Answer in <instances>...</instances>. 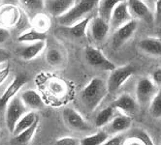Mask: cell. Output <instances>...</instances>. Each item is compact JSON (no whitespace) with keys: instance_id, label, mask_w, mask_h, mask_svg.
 <instances>
[{"instance_id":"cell-1","label":"cell","mask_w":161,"mask_h":145,"mask_svg":"<svg viewBox=\"0 0 161 145\" xmlns=\"http://www.w3.org/2000/svg\"><path fill=\"white\" fill-rule=\"evenodd\" d=\"M108 93L107 82L99 77H94L82 90L80 98L86 109L91 112L99 106Z\"/></svg>"},{"instance_id":"cell-2","label":"cell","mask_w":161,"mask_h":145,"mask_svg":"<svg viewBox=\"0 0 161 145\" xmlns=\"http://www.w3.org/2000/svg\"><path fill=\"white\" fill-rule=\"evenodd\" d=\"M99 1L100 0H80L68 13L58 18V22L63 26H71L89 14L98 5Z\"/></svg>"},{"instance_id":"cell-3","label":"cell","mask_w":161,"mask_h":145,"mask_svg":"<svg viewBox=\"0 0 161 145\" xmlns=\"http://www.w3.org/2000/svg\"><path fill=\"white\" fill-rule=\"evenodd\" d=\"M135 67L130 64L118 67V68L116 67V69H114L111 72L109 80L107 81L109 93L114 94L118 92L120 87L130 79V76L135 74Z\"/></svg>"},{"instance_id":"cell-4","label":"cell","mask_w":161,"mask_h":145,"mask_svg":"<svg viewBox=\"0 0 161 145\" xmlns=\"http://www.w3.org/2000/svg\"><path fill=\"white\" fill-rule=\"evenodd\" d=\"M26 106L22 103L19 96L14 97L6 106L5 110V124L7 130L12 133L18 121L21 118V116L26 113Z\"/></svg>"},{"instance_id":"cell-5","label":"cell","mask_w":161,"mask_h":145,"mask_svg":"<svg viewBox=\"0 0 161 145\" xmlns=\"http://www.w3.org/2000/svg\"><path fill=\"white\" fill-rule=\"evenodd\" d=\"M157 93V86L148 77H142L136 84V99L140 106H147Z\"/></svg>"},{"instance_id":"cell-6","label":"cell","mask_w":161,"mask_h":145,"mask_svg":"<svg viewBox=\"0 0 161 145\" xmlns=\"http://www.w3.org/2000/svg\"><path fill=\"white\" fill-rule=\"evenodd\" d=\"M86 60L91 67L98 70L112 72L116 69V65L109 60L100 49L95 48H87L86 49Z\"/></svg>"},{"instance_id":"cell-7","label":"cell","mask_w":161,"mask_h":145,"mask_svg":"<svg viewBox=\"0 0 161 145\" xmlns=\"http://www.w3.org/2000/svg\"><path fill=\"white\" fill-rule=\"evenodd\" d=\"M138 27V22L136 19H131L127 23L121 25L120 27L114 30L112 36V47L114 49H119L121 46L128 42Z\"/></svg>"},{"instance_id":"cell-8","label":"cell","mask_w":161,"mask_h":145,"mask_svg":"<svg viewBox=\"0 0 161 145\" xmlns=\"http://www.w3.org/2000/svg\"><path fill=\"white\" fill-rule=\"evenodd\" d=\"M27 81L28 77L25 74H18L0 97V108L6 107L8 103L18 95L19 90L27 83Z\"/></svg>"},{"instance_id":"cell-9","label":"cell","mask_w":161,"mask_h":145,"mask_svg":"<svg viewBox=\"0 0 161 145\" xmlns=\"http://www.w3.org/2000/svg\"><path fill=\"white\" fill-rule=\"evenodd\" d=\"M131 19H132V16L128 9L127 1L123 0V1L119 2L113 10L111 18L109 20V24H110V27L116 30L121 25L127 23Z\"/></svg>"},{"instance_id":"cell-10","label":"cell","mask_w":161,"mask_h":145,"mask_svg":"<svg viewBox=\"0 0 161 145\" xmlns=\"http://www.w3.org/2000/svg\"><path fill=\"white\" fill-rule=\"evenodd\" d=\"M62 114H63L64 122L70 129L79 131V132H86L90 129L89 125L85 120V118L74 108L66 107L63 110Z\"/></svg>"},{"instance_id":"cell-11","label":"cell","mask_w":161,"mask_h":145,"mask_svg":"<svg viewBox=\"0 0 161 145\" xmlns=\"http://www.w3.org/2000/svg\"><path fill=\"white\" fill-rule=\"evenodd\" d=\"M126 1H127L131 16L142 19L147 23H152L153 21H154L153 12L143 0H126Z\"/></svg>"},{"instance_id":"cell-12","label":"cell","mask_w":161,"mask_h":145,"mask_svg":"<svg viewBox=\"0 0 161 145\" xmlns=\"http://www.w3.org/2000/svg\"><path fill=\"white\" fill-rule=\"evenodd\" d=\"M138 104L136 100L129 94H121L111 104L114 109L120 110L125 115L132 116L138 109Z\"/></svg>"},{"instance_id":"cell-13","label":"cell","mask_w":161,"mask_h":145,"mask_svg":"<svg viewBox=\"0 0 161 145\" xmlns=\"http://www.w3.org/2000/svg\"><path fill=\"white\" fill-rule=\"evenodd\" d=\"M75 4V0H45V9L50 15L59 18L68 13Z\"/></svg>"},{"instance_id":"cell-14","label":"cell","mask_w":161,"mask_h":145,"mask_svg":"<svg viewBox=\"0 0 161 145\" xmlns=\"http://www.w3.org/2000/svg\"><path fill=\"white\" fill-rule=\"evenodd\" d=\"M89 29L92 39L96 43H101L106 39L111 27L108 21L97 17L89 22Z\"/></svg>"},{"instance_id":"cell-15","label":"cell","mask_w":161,"mask_h":145,"mask_svg":"<svg viewBox=\"0 0 161 145\" xmlns=\"http://www.w3.org/2000/svg\"><path fill=\"white\" fill-rule=\"evenodd\" d=\"M138 48L147 55L161 57V38H144L138 43Z\"/></svg>"},{"instance_id":"cell-16","label":"cell","mask_w":161,"mask_h":145,"mask_svg":"<svg viewBox=\"0 0 161 145\" xmlns=\"http://www.w3.org/2000/svg\"><path fill=\"white\" fill-rule=\"evenodd\" d=\"M19 98L26 108L31 110H38L44 107V101L42 97L37 91L33 90V89H27V90L22 91Z\"/></svg>"},{"instance_id":"cell-17","label":"cell","mask_w":161,"mask_h":145,"mask_svg":"<svg viewBox=\"0 0 161 145\" xmlns=\"http://www.w3.org/2000/svg\"><path fill=\"white\" fill-rule=\"evenodd\" d=\"M46 46L45 41H38L34 43H29L28 46L24 48L20 52L19 56L24 60H31L37 57L38 55L44 50Z\"/></svg>"},{"instance_id":"cell-18","label":"cell","mask_w":161,"mask_h":145,"mask_svg":"<svg viewBox=\"0 0 161 145\" xmlns=\"http://www.w3.org/2000/svg\"><path fill=\"white\" fill-rule=\"evenodd\" d=\"M39 124H40V121L38 118L35 122H34L31 127L25 130L24 132H19V135L15 136L14 137L15 145H28L30 143V141L33 139L34 136H35V133L39 128Z\"/></svg>"},{"instance_id":"cell-19","label":"cell","mask_w":161,"mask_h":145,"mask_svg":"<svg viewBox=\"0 0 161 145\" xmlns=\"http://www.w3.org/2000/svg\"><path fill=\"white\" fill-rule=\"evenodd\" d=\"M132 124L131 116L128 115H119L117 117H114L110 121V131L114 133H119L127 131Z\"/></svg>"},{"instance_id":"cell-20","label":"cell","mask_w":161,"mask_h":145,"mask_svg":"<svg viewBox=\"0 0 161 145\" xmlns=\"http://www.w3.org/2000/svg\"><path fill=\"white\" fill-rule=\"evenodd\" d=\"M38 119L37 114L34 112V111H29V112L25 113L21 116V118L18 121V123L12 132V135L15 137L17 135H19V132H24L25 130L28 129L29 127H31L33 125V123Z\"/></svg>"},{"instance_id":"cell-21","label":"cell","mask_w":161,"mask_h":145,"mask_svg":"<svg viewBox=\"0 0 161 145\" xmlns=\"http://www.w3.org/2000/svg\"><path fill=\"white\" fill-rule=\"evenodd\" d=\"M121 1L123 0H100L97 5L99 14L98 17L109 22L113 10Z\"/></svg>"},{"instance_id":"cell-22","label":"cell","mask_w":161,"mask_h":145,"mask_svg":"<svg viewBox=\"0 0 161 145\" xmlns=\"http://www.w3.org/2000/svg\"><path fill=\"white\" fill-rule=\"evenodd\" d=\"M46 39H47L46 32L39 31L35 28L24 31L18 37V41L20 43H34L38 41H46Z\"/></svg>"},{"instance_id":"cell-23","label":"cell","mask_w":161,"mask_h":145,"mask_svg":"<svg viewBox=\"0 0 161 145\" xmlns=\"http://www.w3.org/2000/svg\"><path fill=\"white\" fill-rule=\"evenodd\" d=\"M26 12L35 17L45 9V0H19Z\"/></svg>"},{"instance_id":"cell-24","label":"cell","mask_w":161,"mask_h":145,"mask_svg":"<svg viewBox=\"0 0 161 145\" xmlns=\"http://www.w3.org/2000/svg\"><path fill=\"white\" fill-rule=\"evenodd\" d=\"M91 20L90 17L84 18L80 20L77 21L76 23L72 24L71 26H68L69 31H70L71 34L76 37V38H82L86 35V28L89 25V22Z\"/></svg>"},{"instance_id":"cell-25","label":"cell","mask_w":161,"mask_h":145,"mask_svg":"<svg viewBox=\"0 0 161 145\" xmlns=\"http://www.w3.org/2000/svg\"><path fill=\"white\" fill-rule=\"evenodd\" d=\"M109 138V133L101 131L80 139V145H102Z\"/></svg>"},{"instance_id":"cell-26","label":"cell","mask_w":161,"mask_h":145,"mask_svg":"<svg viewBox=\"0 0 161 145\" xmlns=\"http://www.w3.org/2000/svg\"><path fill=\"white\" fill-rule=\"evenodd\" d=\"M114 109L110 106L104 109H102L100 112L96 115L94 124L97 128H101L106 126L108 123H110V121L114 118Z\"/></svg>"},{"instance_id":"cell-27","label":"cell","mask_w":161,"mask_h":145,"mask_svg":"<svg viewBox=\"0 0 161 145\" xmlns=\"http://www.w3.org/2000/svg\"><path fill=\"white\" fill-rule=\"evenodd\" d=\"M18 18V11L15 7L7 6L0 12V20L6 24H14V22L17 21Z\"/></svg>"},{"instance_id":"cell-28","label":"cell","mask_w":161,"mask_h":145,"mask_svg":"<svg viewBox=\"0 0 161 145\" xmlns=\"http://www.w3.org/2000/svg\"><path fill=\"white\" fill-rule=\"evenodd\" d=\"M149 112L155 118H161V90L157 91L149 103Z\"/></svg>"},{"instance_id":"cell-29","label":"cell","mask_w":161,"mask_h":145,"mask_svg":"<svg viewBox=\"0 0 161 145\" xmlns=\"http://www.w3.org/2000/svg\"><path fill=\"white\" fill-rule=\"evenodd\" d=\"M46 59H47V62L53 66V67H56V66H59L62 64V61H63V56L61 52L56 49H50L47 52V55H46Z\"/></svg>"},{"instance_id":"cell-30","label":"cell","mask_w":161,"mask_h":145,"mask_svg":"<svg viewBox=\"0 0 161 145\" xmlns=\"http://www.w3.org/2000/svg\"><path fill=\"white\" fill-rule=\"evenodd\" d=\"M132 137H136L138 139H140L144 145H155L152 139V137H149V135L147 132H146L145 131H137V132Z\"/></svg>"},{"instance_id":"cell-31","label":"cell","mask_w":161,"mask_h":145,"mask_svg":"<svg viewBox=\"0 0 161 145\" xmlns=\"http://www.w3.org/2000/svg\"><path fill=\"white\" fill-rule=\"evenodd\" d=\"M54 145H80V140L72 137H65L57 139Z\"/></svg>"},{"instance_id":"cell-32","label":"cell","mask_w":161,"mask_h":145,"mask_svg":"<svg viewBox=\"0 0 161 145\" xmlns=\"http://www.w3.org/2000/svg\"><path fill=\"white\" fill-rule=\"evenodd\" d=\"M44 15H41V14H38V15H36L35 17H36V22H37V28H35V29H37V30H39V31H43V32H45V29L46 28H48V26H49V20H48V18H45V17H43Z\"/></svg>"},{"instance_id":"cell-33","label":"cell","mask_w":161,"mask_h":145,"mask_svg":"<svg viewBox=\"0 0 161 145\" xmlns=\"http://www.w3.org/2000/svg\"><path fill=\"white\" fill-rule=\"evenodd\" d=\"M125 138L122 135H117L111 138H108L102 145H123Z\"/></svg>"},{"instance_id":"cell-34","label":"cell","mask_w":161,"mask_h":145,"mask_svg":"<svg viewBox=\"0 0 161 145\" xmlns=\"http://www.w3.org/2000/svg\"><path fill=\"white\" fill-rule=\"evenodd\" d=\"M50 86H51L52 91H53L54 94H56V95H60V94H62V92H63V84H62L61 82L54 80V81H53V82L50 84Z\"/></svg>"},{"instance_id":"cell-35","label":"cell","mask_w":161,"mask_h":145,"mask_svg":"<svg viewBox=\"0 0 161 145\" xmlns=\"http://www.w3.org/2000/svg\"><path fill=\"white\" fill-rule=\"evenodd\" d=\"M154 21L157 24H161V0H156L155 2V13L153 15Z\"/></svg>"},{"instance_id":"cell-36","label":"cell","mask_w":161,"mask_h":145,"mask_svg":"<svg viewBox=\"0 0 161 145\" xmlns=\"http://www.w3.org/2000/svg\"><path fill=\"white\" fill-rule=\"evenodd\" d=\"M152 80L156 86H161V68L154 70L152 75Z\"/></svg>"},{"instance_id":"cell-37","label":"cell","mask_w":161,"mask_h":145,"mask_svg":"<svg viewBox=\"0 0 161 145\" xmlns=\"http://www.w3.org/2000/svg\"><path fill=\"white\" fill-rule=\"evenodd\" d=\"M9 74H10V67L9 66H7V67H5V68L0 70V85L6 80Z\"/></svg>"},{"instance_id":"cell-38","label":"cell","mask_w":161,"mask_h":145,"mask_svg":"<svg viewBox=\"0 0 161 145\" xmlns=\"http://www.w3.org/2000/svg\"><path fill=\"white\" fill-rule=\"evenodd\" d=\"M11 58V54L9 51L3 49H0V64H3L6 61H8Z\"/></svg>"},{"instance_id":"cell-39","label":"cell","mask_w":161,"mask_h":145,"mask_svg":"<svg viewBox=\"0 0 161 145\" xmlns=\"http://www.w3.org/2000/svg\"><path fill=\"white\" fill-rule=\"evenodd\" d=\"M10 38V32L3 27H0V43H4Z\"/></svg>"},{"instance_id":"cell-40","label":"cell","mask_w":161,"mask_h":145,"mask_svg":"<svg viewBox=\"0 0 161 145\" xmlns=\"http://www.w3.org/2000/svg\"><path fill=\"white\" fill-rule=\"evenodd\" d=\"M123 145H144V144L140 139H138L136 137H132V138L125 140Z\"/></svg>"},{"instance_id":"cell-41","label":"cell","mask_w":161,"mask_h":145,"mask_svg":"<svg viewBox=\"0 0 161 145\" xmlns=\"http://www.w3.org/2000/svg\"><path fill=\"white\" fill-rule=\"evenodd\" d=\"M158 36H159V38H161V31H160V32L158 33Z\"/></svg>"},{"instance_id":"cell-42","label":"cell","mask_w":161,"mask_h":145,"mask_svg":"<svg viewBox=\"0 0 161 145\" xmlns=\"http://www.w3.org/2000/svg\"><path fill=\"white\" fill-rule=\"evenodd\" d=\"M1 135H2V132H1V130H0V137H1Z\"/></svg>"}]
</instances>
